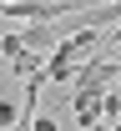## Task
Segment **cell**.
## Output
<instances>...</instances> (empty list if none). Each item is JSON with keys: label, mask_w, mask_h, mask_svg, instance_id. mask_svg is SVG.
Masks as SVG:
<instances>
[{"label": "cell", "mask_w": 121, "mask_h": 131, "mask_svg": "<svg viewBox=\"0 0 121 131\" xmlns=\"http://www.w3.org/2000/svg\"><path fill=\"white\" fill-rule=\"evenodd\" d=\"M46 61H51L46 50H20V56H10V71H15L20 81H30V76H35V71H40Z\"/></svg>", "instance_id": "cell-1"}, {"label": "cell", "mask_w": 121, "mask_h": 131, "mask_svg": "<svg viewBox=\"0 0 121 131\" xmlns=\"http://www.w3.org/2000/svg\"><path fill=\"white\" fill-rule=\"evenodd\" d=\"M15 121H20L15 101H10V96H0V131H15Z\"/></svg>", "instance_id": "cell-2"}, {"label": "cell", "mask_w": 121, "mask_h": 131, "mask_svg": "<svg viewBox=\"0 0 121 131\" xmlns=\"http://www.w3.org/2000/svg\"><path fill=\"white\" fill-rule=\"evenodd\" d=\"M30 131H56V121H51V116H35V126Z\"/></svg>", "instance_id": "cell-3"}]
</instances>
